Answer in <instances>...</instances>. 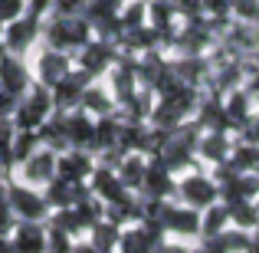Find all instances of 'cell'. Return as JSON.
I'll return each instance as SVG.
<instances>
[{
  "mask_svg": "<svg viewBox=\"0 0 259 253\" xmlns=\"http://www.w3.org/2000/svg\"><path fill=\"white\" fill-rule=\"evenodd\" d=\"M39 33L46 37V43L56 46L63 53H79L82 46L92 40V23L85 20V13H66V10H56L43 26Z\"/></svg>",
  "mask_w": 259,
  "mask_h": 253,
  "instance_id": "obj_1",
  "label": "cell"
},
{
  "mask_svg": "<svg viewBox=\"0 0 259 253\" xmlns=\"http://www.w3.org/2000/svg\"><path fill=\"white\" fill-rule=\"evenodd\" d=\"M53 109H56V105H53V92L46 86L33 83L17 99V109H13V125H17V128H33V132H36V128L50 119Z\"/></svg>",
  "mask_w": 259,
  "mask_h": 253,
  "instance_id": "obj_2",
  "label": "cell"
},
{
  "mask_svg": "<svg viewBox=\"0 0 259 253\" xmlns=\"http://www.w3.org/2000/svg\"><path fill=\"white\" fill-rule=\"evenodd\" d=\"M56 155L50 145H36L30 155H26L20 165H13V181H23L30 188H46V184L56 177Z\"/></svg>",
  "mask_w": 259,
  "mask_h": 253,
  "instance_id": "obj_3",
  "label": "cell"
},
{
  "mask_svg": "<svg viewBox=\"0 0 259 253\" xmlns=\"http://www.w3.org/2000/svg\"><path fill=\"white\" fill-rule=\"evenodd\" d=\"M174 197L187 207H210L213 201H220V181L217 177H207L203 171H187L181 181H174Z\"/></svg>",
  "mask_w": 259,
  "mask_h": 253,
  "instance_id": "obj_4",
  "label": "cell"
},
{
  "mask_svg": "<svg viewBox=\"0 0 259 253\" xmlns=\"http://www.w3.org/2000/svg\"><path fill=\"white\" fill-rule=\"evenodd\" d=\"M4 188H7V197H10V207L17 214V221H46L53 214L43 188H30L23 181H10Z\"/></svg>",
  "mask_w": 259,
  "mask_h": 253,
  "instance_id": "obj_5",
  "label": "cell"
},
{
  "mask_svg": "<svg viewBox=\"0 0 259 253\" xmlns=\"http://www.w3.org/2000/svg\"><path fill=\"white\" fill-rule=\"evenodd\" d=\"M39 13L26 10L23 17L10 20V23H4V33H0V43L7 46V53H17V56H23L26 50H30L33 43H36L39 37Z\"/></svg>",
  "mask_w": 259,
  "mask_h": 253,
  "instance_id": "obj_6",
  "label": "cell"
},
{
  "mask_svg": "<svg viewBox=\"0 0 259 253\" xmlns=\"http://www.w3.org/2000/svg\"><path fill=\"white\" fill-rule=\"evenodd\" d=\"M72 66H76V63H72L69 53L56 50V46H46V50H39V56L33 59V79H36L39 86L53 89L66 73L72 69Z\"/></svg>",
  "mask_w": 259,
  "mask_h": 253,
  "instance_id": "obj_7",
  "label": "cell"
},
{
  "mask_svg": "<svg viewBox=\"0 0 259 253\" xmlns=\"http://www.w3.org/2000/svg\"><path fill=\"white\" fill-rule=\"evenodd\" d=\"M161 243L158 230H154L151 221H145V217H138V221L132 224V227H121L118 234V253H154V247Z\"/></svg>",
  "mask_w": 259,
  "mask_h": 253,
  "instance_id": "obj_8",
  "label": "cell"
},
{
  "mask_svg": "<svg viewBox=\"0 0 259 253\" xmlns=\"http://www.w3.org/2000/svg\"><path fill=\"white\" fill-rule=\"evenodd\" d=\"M92 158H89L85 148H63L56 155V177L59 181H76V184H85L89 174H92Z\"/></svg>",
  "mask_w": 259,
  "mask_h": 253,
  "instance_id": "obj_9",
  "label": "cell"
},
{
  "mask_svg": "<svg viewBox=\"0 0 259 253\" xmlns=\"http://www.w3.org/2000/svg\"><path fill=\"white\" fill-rule=\"evenodd\" d=\"M13 253H46V221H17L10 230Z\"/></svg>",
  "mask_w": 259,
  "mask_h": 253,
  "instance_id": "obj_10",
  "label": "cell"
},
{
  "mask_svg": "<svg viewBox=\"0 0 259 253\" xmlns=\"http://www.w3.org/2000/svg\"><path fill=\"white\" fill-rule=\"evenodd\" d=\"M0 86H7L17 95H23L33 86V73L23 63V56H17V53H4L0 56Z\"/></svg>",
  "mask_w": 259,
  "mask_h": 253,
  "instance_id": "obj_11",
  "label": "cell"
},
{
  "mask_svg": "<svg viewBox=\"0 0 259 253\" xmlns=\"http://www.w3.org/2000/svg\"><path fill=\"white\" fill-rule=\"evenodd\" d=\"M112 59H115V50H112V43L108 40H89V43L79 50V69H85L89 76H102V69H108L112 66Z\"/></svg>",
  "mask_w": 259,
  "mask_h": 253,
  "instance_id": "obj_12",
  "label": "cell"
},
{
  "mask_svg": "<svg viewBox=\"0 0 259 253\" xmlns=\"http://www.w3.org/2000/svg\"><path fill=\"white\" fill-rule=\"evenodd\" d=\"M115 105H118V102H115L112 89L102 86V83H95V79L82 89V95H79V109L89 112V115H105V112H112Z\"/></svg>",
  "mask_w": 259,
  "mask_h": 253,
  "instance_id": "obj_13",
  "label": "cell"
},
{
  "mask_svg": "<svg viewBox=\"0 0 259 253\" xmlns=\"http://www.w3.org/2000/svg\"><path fill=\"white\" fill-rule=\"evenodd\" d=\"M115 171H118V177L125 181L128 191H141V184H145V171H148V161H145V155H141V152H128Z\"/></svg>",
  "mask_w": 259,
  "mask_h": 253,
  "instance_id": "obj_14",
  "label": "cell"
},
{
  "mask_svg": "<svg viewBox=\"0 0 259 253\" xmlns=\"http://www.w3.org/2000/svg\"><path fill=\"white\" fill-rule=\"evenodd\" d=\"M13 224H17V214L10 207V197H7V188L0 184V234H10Z\"/></svg>",
  "mask_w": 259,
  "mask_h": 253,
  "instance_id": "obj_15",
  "label": "cell"
},
{
  "mask_svg": "<svg viewBox=\"0 0 259 253\" xmlns=\"http://www.w3.org/2000/svg\"><path fill=\"white\" fill-rule=\"evenodd\" d=\"M26 13V0H0V26Z\"/></svg>",
  "mask_w": 259,
  "mask_h": 253,
  "instance_id": "obj_16",
  "label": "cell"
},
{
  "mask_svg": "<svg viewBox=\"0 0 259 253\" xmlns=\"http://www.w3.org/2000/svg\"><path fill=\"white\" fill-rule=\"evenodd\" d=\"M154 253H197V250L187 247V243H181V240H161L158 247H154Z\"/></svg>",
  "mask_w": 259,
  "mask_h": 253,
  "instance_id": "obj_17",
  "label": "cell"
},
{
  "mask_svg": "<svg viewBox=\"0 0 259 253\" xmlns=\"http://www.w3.org/2000/svg\"><path fill=\"white\" fill-rule=\"evenodd\" d=\"M69 253H99V247H95L92 240H82V243H72Z\"/></svg>",
  "mask_w": 259,
  "mask_h": 253,
  "instance_id": "obj_18",
  "label": "cell"
},
{
  "mask_svg": "<svg viewBox=\"0 0 259 253\" xmlns=\"http://www.w3.org/2000/svg\"><path fill=\"white\" fill-rule=\"evenodd\" d=\"M0 253H13V247H10V234H0Z\"/></svg>",
  "mask_w": 259,
  "mask_h": 253,
  "instance_id": "obj_19",
  "label": "cell"
},
{
  "mask_svg": "<svg viewBox=\"0 0 259 253\" xmlns=\"http://www.w3.org/2000/svg\"><path fill=\"white\" fill-rule=\"evenodd\" d=\"M7 171H10V168H7V165H4V158H0V184H4V177H7Z\"/></svg>",
  "mask_w": 259,
  "mask_h": 253,
  "instance_id": "obj_20",
  "label": "cell"
},
{
  "mask_svg": "<svg viewBox=\"0 0 259 253\" xmlns=\"http://www.w3.org/2000/svg\"><path fill=\"white\" fill-rule=\"evenodd\" d=\"M197 253H200V250H197Z\"/></svg>",
  "mask_w": 259,
  "mask_h": 253,
  "instance_id": "obj_21",
  "label": "cell"
}]
</instances>
